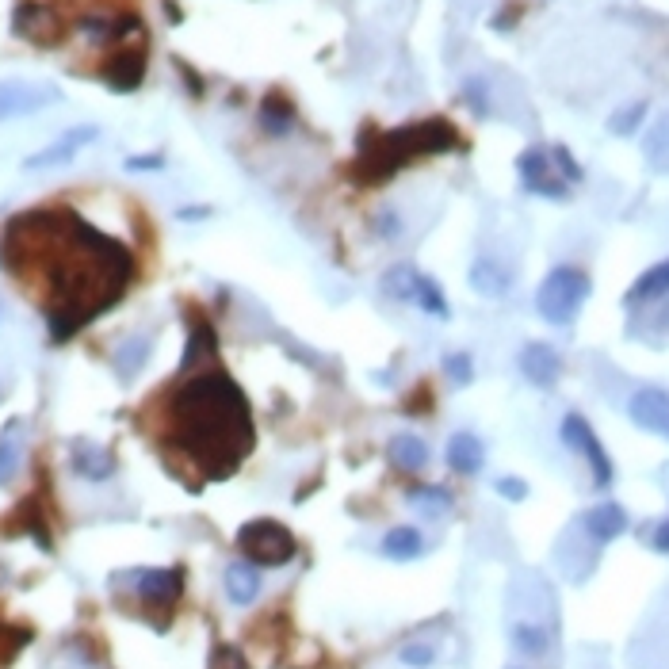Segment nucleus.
Wrapping results in <instances>:
<instances>
[{"label": "nucleus", "mask_w": 669, "mask_h": 669, "mask_svg": "<svg viewBox=\"0 0 669 669\" xmlns=\"http://www.w3.org/2000/svg\"><path fill=\"white\" fill-rule=\"evenodd\" d=\"M238 551L253 562V566H287V562L299 555V543H295V536L283 528L280 520L260 517V520L241 524Z\"/></svg>", "instance_id": "39448f33"}, {"label": "nucleus", "mask_w": 669, "mask_h": 669, "mask_svg": "<svg viewBox=\"0 0 669 669\" xmlns=\"http://www.w3.org/2000/svg\"><path fill=\"white\" fill-rule=\"evenodd\" d=\"M482 92H486V81H478V77L463 85V100H467V104H471L478 115H486V111H490V104H486V96H482Z\"/></svg>", "instance_id": "4c0bfd02"}, {"label": "nucleus", "mask_w": 669, "mask_h": 669, "mask_svg": "<svg viewBox=\"0 0 669 669\" xmlns=\"http://www.w3.org/2000/svg\"><path fill=\"white\" fill-rule=\"evenodd\" d=\"M387 459L398 467V471H421L425 463H429V448H425V440L421 436H413V432H398L394 440L387 444Z\"/></svg>", "instance_id": "5701e85b"}, {"label": "nucleus", "mask_w": 669, "mask_h": 669, "mask_svg": "<svg viewBox=\"0 0 669 669\" xmlns=\"http://www.w3.org/2000/svg\"><path fill=\"white\" fill-rule=\"evenodd\" d=\"M471 287H475L482 299H505L509 287H513V276H509V268L501 260L478 257L471 264Z\"/></svg>", "instance_id": "a211bd4d"}, {"label": "nucleus", "mask_w": 669, "mask_h": 669, "mask_svg": "<svg viewBox=\"0 0 669 669\" xmlns=\"http://www.w3.org/2000/svg\"><path fill=\"white\" fill-rule=\"evenodd\" d=\"M650 543H654V551H662V555H669V520H662V524L654 528V536H650Z\"/></svg>", "instance_id": "a19ab883"}, {"label": "nucleus", "mask_w": 669, "mask_h": 669, "mask_svg": "<svg viewBox=\"0 0 669 669\" xmlns=\"http://www.w3.org/2000/svg\"><path fill=\"white\" fill-rule=\"evenodd\" d=\"M383 555L394 562H413L425 555V536L413 524H398L383 536Z\"/></svg>", "instance_id": "b1692460"}, {"label": "nucleus", "mask_w": 669, "mask_h": 669, "mask_svg": "<svg viewBox=\"0 0 669 669\" xmlns=\"http://www.w3.org/2000/svg\"><path fill=\"white\" fill-rule=\"evenodd\" d=\"M165 398V463L184 459L203 482L234 475L253 452V413L238 383L226 371L207 367Z\"/></svg>", "instance_id": "f03ea898"}, {"label": "nucleus", "mask_w": 669, "mask_h": 669, "mask_svg": "<svg viewBox=\"0 0 669 669\" xmlns=\"http://www.w3.org/2000/svg\"><path fill=\"white\" fill-rule=\"evenodd\" d=\"M260 123L268 134H287L291 123H295V108H291V100L283 96V92H268L264 96V104H260Z\"/></svg>", "instance_id": "bb28decb"}, {"label": "nucleus", "mask_w": 669, "mask_h": 669, "mask_svg": "<svg viewBox=\"0 0 669 669\" xmlns=\"http://www.w3.org/2000/svg\"><path fill=\"white\" fill-rule=\"evenodd\" d=\"M100 77L115 92H134L146 77V46H127V50L111 54L108 62L100 65Z\"/></svg>", "instance_id": "ddd939ff"}, {"label": "nucleus", "mask_w": 669, "mask_h": 669, "mask_svg": "<svg viewBox=\"0 0 669 669\" xmlns=\"http://www.w3.org/2000/svg\"><path fill=\"white\" fill-rule=\"evenodd\" d=\"M513 647H517L520 654L540 658V654H547V647H551V635H547V627L524 620V624H513Z\"/></svg>", "instance_id": "c756f323"}, {"label": "nucleus", "mask_w": 669, "mask_h": 669, "mask_svg": "<svg viewBox=\"0 0 669 669\" xmlns=\"http://www.w3.org/2000/svg\"><path fill=\"white\" fill-rule=\"evenodd\" d=\"M643 115H647V104H631V108L616 111V115L608 119V130H612V134H631V130L639 127Z\"/></svg>", "instance_id": "f704fd0d"}, {"label": "nucleus", "mask_w": 669, "mask_h": 669, "mask_svg": "<svg viewBox=\"0 0 669 669\" xmlns=\"http://www.w3.org/2000/svg\"><path fill=\"white\" fill-rule=\"evenodd\" d=\"M127 169L130 173H157V169H165V157H161V153H150V157H127Z\"/></svg>", "instance_id": "58836bf2"}, {"label": "nucleus", "mask_w": 669, "mask_h": 669, "mask_svg": "<svg viewBox=\"0 0 669 669\" xmlns=\"http://www.w3.org/2000/svg\"><path fill=\"white\" fill-rule=\"evenodd\" d=\"M413 303L421 306L425 314H432V318H440V322H448V318H452L448 295L440 291V283L432 280V276H421V280H417V295H413Z\"/></svg>", "instance_id": "c85d7f7f"}, {"label": "nucleus", "mask_w": 669, "mask_h": 669, "mask_svg": "<svg viewBox=\"0 0 669 669\" xmlns=\"http://www.w3.org/2000/svg\"><path fill=\"white\" fill-rule=\"evenodd\" d=\"M402 662L413 669H429L436 662V647L432 643H410V647H402Z\"/></svg>", "instance_id": "c9c22d12"}, {"label": "nucleus", "mask_w": 669, "mask_h": 669, "mask_svg": "<svg viewBox=\"0 0 669 669\" xmlns=\"http://www.w3.org/2000/svg\"><path fill=\"white\" fill-rule=\"evenodd\" d=\"M207 669H249V658H245L241 647H234V643H215Z\"/></svg>", "instance_id": "473e14b6"}, {"label": "nucleus", "mask_w": 669, "mask_h": 669, "mask_svg": "<svg viewBox=\"0 0 669 669\" xmlns=\"http://www.w3.org/2000/svg\"><path fill=\"white\" fill-rule=\"evenodd\" d=\"M150 352H153V341L146 337V333H134V337H127V341L119 345V352H115V375H119L123 383H130V379L146 367Z\"/></svg>", "instance_id": "393cba45"}, {"label": "nucleus", "mask_w": 669, "mask_h": 669, "mask_svg": "<svg viewBox=\"0 0 669 669\" xmlns=\"http://www.w3.org/2000/svg\"><path fill=\"white\" fill-rule=\"evenodd\" d=\"M417 280H421V272L413 264H394L387 276H383V291H387L394 303H413Z\"/></svg>", "instance_id": "cd10ccee"}, {"label": "nucleus", "mask_w": 669, "mask_h": 669, "mask_svg": "<svg viewBox=\"0 0 669 669\" xmlns=\"http://www.w3.org/2000/svg\"><path fill=\"white\" fill-rule=\"evenodd\" d=\"M582 528H585V532H589V540H593V543H612V540H620V536H624V532H627V513H624V505H616V501H601V505L585 509Z\"/></svg>", "instance_id": "f3484780"}, {"label": "nucleus", "mask_w": 669, "mask_h": 669, "mask_svg": "<svg viewBox=\"0 0 669 669\" xmlns=\"http://www.w3.org/2000/svg\"><path fill=\"white\" fill-rule=\"evenodd\" d=\"M207 215H211V207H184V211H180L184 222H199V218H207Z\"/></svg>", "instance_id": "79ce46f5"}, {"label": "nucleus", "mask_w": 669, "mask_h": 669, "mask_svg": "<svg viewBox=\"0 0 669 669\" xmlns=\"http://www.w3.org/2000/svg\"><path fill=\"white\" fill-rule=\"evenodd\" d=\"M23 417H12L4 429H0V486H8L16 471H20L23 459Z\"/></svg>", "instance_id": "412c9836"}, {"label": "nucleus", "mask_w": 669, "mask_h": 669, "mask_svg": "<svg viewBox=\"0 0 669 669\" xmlns=\"http://www.w3.org/2000/svg\"><path fill=\"white\" fill-rule=\"evenodd\" d=\"M482 463H486L482 440H478L475 432H455L452 440H448V467H452L455 475L471 478L482 471Z\"/></svg>", "instance_id": "6ab92c4d"}, {"label": "nucleus", "mask_w": 669, "mask_h": 669, "mask_svg": "<svg viewBox=\"0 0 669 669\" xmlns=\"http://www.w3.org/2000/svg\"><path fill=\"white\" fill-rule=\"evenodd\" d=\"M69 467L81 478H88V482H108L115 475V452L104 448V444H96V440L77 436L69 444Z\"/></svg>", "instance_id": "2eb2a0df"}, {"label": "nucleus", "mask_w": 669, "mask_h": 669, "mask_svg": "<svg viewBox=\"0 0 669 669\" xmlns=\"http://www.w3.org/2000/svg\"><path fill=\"white\" fill-rule=\"evenodd\" d=\"M559 436H562V444H566V448H574V452L585 455V463H589V471H593V482L605 490L608 482H612V459H608L605 444L597 440L593 425L585 421L582 413H566V417H562Z\"/></svg>", "instance_id": "1a4fd4ad"}, {"label": "nucleus", "mask_w": 669, "mask_h": 669, "mask_svg": "<svg viewBox=\"0 0 669 669\" xmlns=\"http://www.w3.org/2000/svg\"><path fill=\"white\" fill-rule=\"evenodd\" d=\"M0 268L16 280L43 276L50 341H73L88 322L119 303L138 264L127 245L88 226L77 211H23L0 230Z\"/></svg>", "instance_id": "f257e3e1"}, {"label": "nucleus", "mask_w": 669, "mask_h": 669, "mask_svg": "<svg viewBox=\"0 0 669 669\" xmlns=\"http://www.w3.org/2000/svg\"><path fill=\"white\" fill-rule=\"evenodd\" d=\"M669 295V260L662 264H654L647 268L639 280L631 283V291H627V306H643V303H658V299H666Z\"/></svg>", "instance_id": "4be33fe9"}, {"label": "nucleus", "mask_w": 669, "mask_h": 669, "mask_svg": "<svg viewBox=\"0 0 669 669\" xmlns=\"http://www.w3.org/2000/svg\"><path fill=\"white\" fill-rule=\"evenodd\" d=\"M559 371H562V360L551 345H543V341L524 345V352H520V375H524L532 387H540V390L555 387V383H559Z\"/></svg>", "instance_id": "dca6fc26"}, {"label": "nucleus", "mask_w": 669, "mask_h": 669, "mask_svg": "<svg viewBox=\"0 0 669 669\" xmlns=\"http://www.w3.org/2000/svg\"><path fill=\"white\" fill-rule=\"evenodd\" d=\"M58 100H62V92H58V85H50V81H20V77L0 81V123L20 119V115H35V111L43 108H54Z\"/></svg>", "instance_id": "6e6552de"}, {"label": "nucleus", "mask_w": 669, "mask_h": 669, "mask_svg": "<svg viewBox=\"0 0 669 669\" xmlns=\"http://www.w3.org/2000/svg\"><path fill=\"white\" fill-rule=\"evenodd\" d=\"M226 597L238 608H249L260 597V570L249 559L226 566Z\"/></svg>", "instance_id": "aec40b11"}, {"label": "nucleus", "mask_w": 669, "mask_h": 669, "mask_svg": "<svg viewBox=\"0 0 669 669\" xmlns=\"http://www.w3.org/2000/svg\"><path fill=\"white\" fill-rule=\"evenodd\" d=\"M0 398H4V390H0Z\"/></svg>", "instance_id": "37998d69"}, {"label": "nucleus", "mask_w": 669, "mask_h": 669, "mask_svg": "<svg viewBox=\"0 0 669 669\" xmlns=\"http://www.w3.org/2000/svg\"><path fill=\"white\" fill-rule=\"evenodd\" d=\"M410 398H429V387H417ZM402 410L406 413H425V410H432V402H402Z\"/></svg>", "instance_id": "ea45409f"}, {"label": "nucleus", "mask_w": 669, "mask_h": 669, "mask_svg": "<svg viewBox=\"0 0 669 669\" xmlns=\"http://www.w3.org/2000/svg\"><path fill=\"white\" fill-rule=\"evenodd\" d=\"M647 161L658 169V173H669V115L650 130L647 138Z\"/></svg>", "instance_id": "7c9ffc66"}, {"label": "nucleus", "mask_w": 669, "mask_h": 669, "mask_svg": "<svg viewBox=\"0 0 669 669\" xmlns=\"http://www.w3.org/2000/svg\"><path fill=\"white\" fill-rule=\"evenodd\" d=\"M517 173L524 180V188L532 195H543V199H566L570 195V180L566 173L559 169V161H555V153L543 150V146H532V150H524L517 157Z\"/></svg>", "instance_id": "0eeeda50"}, {"label": "nucleus", "mask_w": 669, "mask_h": 669, "mask_svg": "<svg viewBox=\"0 0 669 669\" xmlns=\"http://www.w3.org/2000/svg\"><path fill=\"white\" fill-rule=\"evenodd\" d=\"M211 364H218L215 325L207 322L199 310H188V348H184L180 371H184V375H195L199 367H211Z\"/></svg>", "instance_id": "9b49d317"}, {"label": "nucleus", "mask_w": 669, "mask_h": 669, "mask_svg": "<svg viewBox=\"0 0 669 669\" xmlns=\"http://www.w3.org/2000/svg\"><path fill=\"white\" fill-rule=\"evenodd\" d=\"M115 585H130L146 612H161V620H173V608L184 593V570L180 566H153V570H127L115 574Z\"/></svg>", "instance_id": "423d86ee"}, {"label": "nucleus", "mask_w": 669, "mask_h": 669, "mask_svg": "<svg viewBox=\"0 0 669 669\" xmlns=\"http://www.w3.org/2000/svg\"><path fill=\"white\" fill-rule=\"evenodd\" d=\"M100 138V130L96 127H69L58 138V142H50L46 150H39V153H31L27 161H23V169H31V173H43V169H54V165H69L73 157H77V150L81 146H88V142H96Z\"/></svg>", "instance_id": "f8f14e48"}, {"label": "nucleus", "mask_w": 669, "mask_h": 669, "mask_svg": "<svg viewBox=\"0 0 669 669\" xmlns=\"http://www.w3.org/2000/svg\"><path fill=\"white\" fill-rule=\"evenodd\" d=\"M463 138L448 119H417L410 127L398 130H360V150L348 165V176L356 180V188H375L390 180L394 173H402L406 165L432 157V153L459 150Z\"/></svg>", "instance_id": "7ed1b4c3"}, {"label": "nucleus", "mask_w": 669, "mask_h": 669, "mask_svg": "<svg viewBox=\"0 0 669 669\" xmlns=\"http://www.w3.org/2000/svg\"><path fill=\"white\" fill-rule=\"evenodd\" d=\"M12 27H16L20 39L35 46H54L65 39V23L58 16V8H50L43 0H23L16 16H12Z\"/></svg>", "instance_id": "9d476101"}, {"label": "nucleus", "mask_w": 669, "mask_h": 669, "mask_svg": "<svg viewBox=\"0 0 669 669\" xmlns=\"http://www.w3.org/2000/svg\"><path fill=\"white\" fill-rule=\"evenodd\" d=\"M494 490L505 497V501H524V497H528V482H524V478L505 475V478H497L494 482Z\"/></svg>", "instance_id": "e433bc0d"}, {"label": "nucleus", "mask_w": 669, "mask_h": 669, "mask_svg": "<svg viewBox=\"0 0 669 669\" xmlns=\"http://www.w3.org/2000/svg\"><path fill=\"white\" fill-rule=\"evenodd\" d=\"M589 291H593V283H589V276H585L582 268L562 264V268H555V272L540 283V291H536L540 318L551 325H570L578 318V310L585 306V299H589Z\"/></svg>", "instance_id": "20e7f679"}, {"label": "nucleus", "mask_w": 669, "mask_h": 669, "mask_svg": "<svg viewBox=\"0 0 669 669\" xmlns=\"http://www.w3.org/2000/svg\"><path fill=\"white\" fill-rule=\"evenodd\" d=\"M8 520H23L16 532H27V536L39 543L43 551H50V547H54V540H50V528H46L43 509H39V497H35V494L27 497V501H20V509H16V513H12Z\"/></svg>", "instance_id": "a878e982"}, {"label": "nucleus", "mask_w": 669, "mask_h": 669, "mask_svg": "<svg viewBox=\"0 0 669 669\" xmlns=\"http://www.w3.org/2000/svg\"><path fill=\"white\" fill-rule=\"evenodd\" d=\"M406 497H410V505L425 509V513H444V509H452V494H448L444 486H413Z\"/></svg>", "instance_id": "2f4dec72"}, {"label": "nucleus", "mask_w": 669, "mask_h": 669, "mask_svg": "<svg viewBox=\"0 0 669 669\" xmlns=\"http://www.w3.org/2000/svg\"><path fill=\"white\" fill-rule=\"evenodd\" d=\"M444 371H448V379H452L455 387H467V383L475 379V360H471L467 352H452V356L444 360Z\"/></svg>", "instance_id": "72a5a7b5"}, {"label": "nucleus", "mask_w": 669, "mask_h": 669, "mask_svg": "<svg viewBox=\"0 0 669 669\" xmlns=\"http://www.w3.org/2000/svg\"><path fill=\"white\" fill-rule=\"evenodd\" d=\"M627 413L639 429L669 436V390L662 387H643L635 390V398L627 402Z\"/></svg>", "instance_id": "4468645a"}]
</instances>
